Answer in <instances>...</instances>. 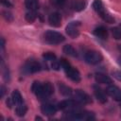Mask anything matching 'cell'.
Returning <instances> with one entry per match:
<instances>
[{
  "label": "cell",
  "mask_w": 121,
  "mask_h": 121,
  "mask_svg": "<svg viewBox=\"0 0 121 121\" xmlns=\"http://www.w3.org/2000/svg\"><path fill=\"white\" fill-rule=\"evenodd\" d=\"M26 111H27V107L24 103L19 104V105H16V107H15V113L19 117L24 116L26 113Z\"/></svg>",
  "instance_id": "22"
},
{
  "label": "cell",
  "mask_w": 121,
  "mask_h": 121,
  "mask_svg": "<svg viewBox=\"0 0 121 121\" xmlns=\"http://www.w3.org/2000/svg\"><path fill=\"white\" fill-rule=\"evenodd\" d=\"M48 23L53 27H59L61 23V17L59 12H52L48 16Z\"/></svg>",
  "instance_id": "11"
},
{
  "label": "cell",
  "mask_w": 121,
  "mask_h": 121,
  "mask_svg": "<svg viewBox=\"0 0 121 121\" xmlns=\"http://www.w3.org/2000/svg\"><path fill=\"white\" fill-rule=\"evenodd\" d=\"M103 60V57L100 52L95 51V50H89L84 54V60L88 64L95 65L101 62Z\"/></svg>",
  "instance_id": "4"
},
{
  "label": "cell",
  "mask_w": 121,
  "mask_h": 121,
  "mask_svg": "<svg viewBox=\"0 0 121 121\" xmlns=\"http://www.w3.org/2000/svg\"><path fill=\"white\" fill-rule=\"evenodd\" d=\"M81 105L82 104H80L76 99H64L58 104V108L62 111H70L74 109H78Z\"/></svg>",
  "instance_id": "5"
},
{
  "label": "cell",
  "mask_w": 121,
  "mask_h": 121,
  "mask_svg": "<svg viewBox=\"0 0 121 121\" xmlns=\"http://www.w3.org/2000/svg\"><path fill=\"white\" fill-rule=\"evenodd\" d=\"M36 18H37V14H36V12L33 11V10H28V11L26 13V15H25V19H26L28 23H33V22L36 20Z\"/></svg>",
  "instance_id": "23"
},
{
  "label": "cell",
  "mask_w": 121,
  "mask_h": 121,
  "mask_svg": "<svg viewBox=\"0 0 121 121\" xmlns=\"http://www.w3.org/2000/svg\"><path fill=\"white\" fill-rule=\"evenodd\" d=\"M64 117L67 119H72V120H78V121H83V120H94L95 119V114L91 112L80 110L78 109H74L70 111H65Z\"/></svg>",
  "instance_id": "2"
},
{
  "label": "cell",
  "mask_w": 121,
  "mask_h": 121,
  "mask_svg": "<svg viewBox=\"0 0 121 121\" xmlns=\"http://www.w3.org/2000/svg\"><path fill=\"white\" fill-rule=\"evenodd\" d=\"M66 0H50V4L56 8H61L65 4Z\"/></svg>",
  "instance_id": "26"
},
{
  "label": "cell",
  "mask_w": 121,
  "mask_h": 121,
  "mask_svg": "<svg viewBox=\"0 0 121 121\" xmlns=\"http://www.w3.org/2000/svg\"><path fill=\"white\" fill-rule=\"evenodd\" d=\"M112 34L115 40H121V28H119L117 26L112 27Z\"/></svg>",
  "instance_id": "24"
},
{
  "label": "cell",
  "mask_w": 121,
  "mask_h": 121,
  "mask_svg": "<svg viewBox=\"0 0 121 121\" xmlns=\"http://www.w3.org/2000/svg\"><path fill=\"white\" fill-rule=\"evenodd\" d=\"M94 35L101 40H106L108 38V30L105 26H99L94 29Z\"/></svg>",
  "instance_id": "14"
},
{
  "label": "cell",
  "mask_w": 121,
  "mask_h": 121,
  "mask_svg": "<svg viewBox=\"0 0 121 121\" xmlns=\"http://www.w3.org/2000/svg\"><path fill=\"white\" fill-rule=\"evenodd\" d=\"M86 7V2L84 0H74L72 3V9L75 11H82Z\"/></svg>",
  "instance_id": "18"
},
{
  "label": "cell",
  "mask_w": 121,
  "mask_h": 121,
  "mask_svg": "<svg viewBox=\"0 0 121 121\" xmlns=\"http://www.w3.org/2000/svg\"><path fill=\"white\" fill-rule=\"evenodd\" d=\"M11 99L14 103V105H19V104H22L23 103V97L20 94V92L18 90H14L11 94Z\"/></svg>",
  "instance_id": "21"
},
{
  "label": "cell",
  "mask_w": 121,
  "mask_h": 121,
  "mask_svg": "<svg viewBox=\"0 0 121 121\" xmlns=\"http://www.w3.org/2000/svg\"><path fill=\"white\" fill-rule=\"evenodd\" d=\"M4 78L5 79H9V69H7V67H4Z\"/></svg>",
  "instance_id": "33"
},
{
  "label": "cell",
  "mask_w": 121,
  "mask_h": 121,
  "mask_svg": "<svg viewBox=\"0 0 121 121\" xmlns=\"http://www.w3.org/2000/svg\"><path fill=\"white\" fill-rule=\"evenodd\" d=\"M41 111L44 115L52 116L57 112V107L51 103H44L41 106Z\"/></svg>",
  "instance_id": "12"
},
{
  "label": "cell",
  "mask_w": 121,
  "mask_h": 121,
  "mask_svg": "<svg viewBox=\"0 0 121 121\" xmlns=\"http://www.w3.org/2000/svg\"><path fill=\"white\" fill-rule=\"evenodd\" d=\"M31 91L39 99L43 100L54 93V88L50 82L41 83L39 81H34L31 85Z\"/></svg>",
  "instance_id": "1"
},
{
  "label": "cell",
  "mask_w": 121,
  "mask_h": 121,
  "mask_svg": "<svg viewBox=\"0 0 121 121\" xmlns=\"http://www.w3.org/2000/svg\"><path fill=\"white\" fill-rule=\"evenodd\" d=\"M58 86H59V91L62 95H64V96H71L72 95L73 90L69 86H67V85H65L61 82H60L58 84Z\"/></svg>",
  "instance_id": "17"
},
{
  "label": "cell",
  "mask_w": 121,
  "mask_h": 121,
  "mask_svg": "<svg viewBox=\"0 0 121 121\" xmlns=\"http://www.w3.org/2000/svg\"><path fill=\"white\" fill-rule=\"evenodd\" d=\"M94 94H95V98H96L100 103H106V102H107L106 93H105L101 88H99V87L96 86V85L94 86Z\"/></svg>",
  "instance_id": "13"
},
{
  "label": "cell",
  "mask_w": 121,
  "mask_h": 121,
  "mask_svg": "<svg viewBox=\"0 0 121 121\" xmlns=\"http://www.w3.org/2000/svg\"><path fill=\"white\" fill-rule=\"evenodd\" d=\"M0 2H1V4H2L4 7H6V8H12V7H13L12 3H10L9 0H0Z\"/></svg>",
  "instance_id": "32"
},
{
  "label": "cell",
  "mask_w": 121,
  "mask_h": 121,
  "mask_svg": "<svg viewBox=\"0 0 121 121\" xmlns=\"http://www.w3.org/2000/svg\"><path fill=\"white\" fill-rule=\"evenodd\" d=\"M106 94L116 100H121V90L119 87L113 84H109V86L106 88Z\"/></svg>",
  "instance_id": "9"
},
{
  "label": "cell",
  "mask_w": 121,
  "mask_h": 121,
  "mask_svg": "<svg viewBox=\"0 0 121 121\" xmlns=\"http://www.w3.org/2000/svg\"><path fill=\"white\" fill-rule=\"evenodd\" d=\"M51 67H52L54 70H56V71L60 70V61H57V60H53V61H52V64H51Z\"/></svg>",
  "instance_id": "31"
},
{
  "label": "cell",
  "mask_w": 121,
  "mask_h": 121,
  "mask_svg": "<svg viewBox=\"0 0 121 121\" xmlns=\"http://www.w3.org/2000/svg\"><path fill=\"white\" fill-rule=\"evenodd\" d=\"M65 73H66V76L68 78H70L72 81H75V82H78L80 80V74L78 72V69L70 66L69 68H67L65 70Z\"/></svg>",
  "instance_id": "10"
},
{
  "label": "cell",
  "mask_w": 121,
  "mask_h": 121,
  "mask_svg": "<svg viewBox=\"0 0 121 121\" xmlns=\"http://www.w3.org/2000/svg\"><path fill=\"white\" fill-rule=\"evenodd\" d=\"M25 7L28 10L36 11L39 8L38 0H25Z\"/></svg>",
  "instance_id": "19"
},
{
  "label": "cell",
  "mask_w": 121,
  "mask_h": 121,
  "mask_svg": "<svg viewBox=\"0 0 121 121\" xmlns=\"http://www.w3.org/2000/svg\"><path fill=\"white\" fill-rule=\"evenodd\" d=\"M106 23H109V24H112V23H114V19L109 14V13H107V12H105L103 15H101L100 16Z\"/></svg>",
  "instance_id": "27"
},
{
  "label": "cell",
  "mask_w": 121,
  "mask_h": 121,
  "mask_svg": "<svg viewBox=\"0 0 121 121\" xmlns=\"http://www.w3.org/2000/svg\"><path fill=\"white\" fill-rule=\"evenodd\" d=\"M43 39L45 41V43H49V44H60L61 43L64 42L65 38L62 34H60V32L54 31V30H47L44 34H43Z\"/></svg>",
  "instance_id": "3"
},
{
  "label": "cell",
  "mask_w": 121,
  "mask_h": 121,
  "mask_svg": "<svg viewBox=\"0 0 121 121\" xmlns=\"http://www.w3.org/2000/svg\"><path fill=\"white\" fill-rule=\"evenodd\" d=\"M95 79L97 83H100V84H111L112 83V78L103 73H96L95 76Z\"/></svg>",
  "instance_id": "15"
},
{
  "label": "cell",
  "mask_w": 121,
  "mask_h": 121,
  "mask_svg": "<svg viewBox=\"0 0 121 121\" xmlns=\"http://www.w3.org/2000/svg\"><path fill=\"white\" fill-rule=\"evenodd\" d=\"M62 51H63L64 54H66V55H68L70 57H73V58H75V57L78 56L77 50L71 44H65L63 46V48H62Z\"/></svg>",
  "instance_id": "20"
},
{
  "label": "cell",
  "mask_w": 121,
  "mask_h": 121,
  "mask_svg": "<svg viewBox=\"0 0 121 121\" xmlns=\"http://www.w3.org/2000/svg\"><path fill=\"white\" fill-rule=\"evenodd\" d=\"M112 76L115 79L121 81V71H113V72L112 73Z\"/></svg>",
  "instance_id": "30"
},
{
  "label": "cell",
  "mask_w": 121,
  "mask_h": 121,
  "mask_svg": "<svg viewBox=\"0 0 121 121\" xmlns=\"http://www.w3.org/2000/svg\"><path fill=\"white\" fill-rule=\"evenodd\" d=\"M43 58L44 60H48V61H53L56 60V55L52 52H46L43 54Z\"/></svg>",
  "instance_id": "25"
},
{
  "label": "cell",
  "mask_w": 121,
  "mask_h": 121,
  "mask_svg": "<svg viewBox=\"0 0 121 121\" xmlns=\"http://www.w3.org/2000/svg\"><path fill=\"white\" fill-rule=\"evenodd\" d=\"M93 9L99 14V16L103 15L106 12L105 8H104V5H103V3H102L101 0H95L93 2Z\"/></svg>",
  "instance_id": "16"
},
{
  "label": "cell",
  "mask_w": 121,
  "mask_h": 121,
  "mask_svg": "<svg viewBox=\"0 0 121 121\" xmlns=\"http://www.w3.org/2000/svg\"><path fill=\"white\" fill-rule=\"evenodd\" d=\"M3 17L8 21V22H11L13 20V15L9 12V11H3Z\"/></svg>",
  "instance_id": "29"
},
{
  "label": "cell",
  "mask_w": 121,
  "mask_h": 121,
  "mask_svg": "<svg viewBox=\"0 0 121 121\" xmlns=\"http://www.w3.org/2000/svg\"><path fill=\"white\" fill-rule=\"evenodd\" d=\"M80 22L79 21H73V22H70L66 28H65V31H66V34L72 38V39H76L78 37L79 35V30H78V26H80Z\"/></svg>",
  "instance_id": "7"
},
{
  "label": "cell",
  "mask_w": 121,
  "mask_h": 121,
  "mask_svg": "<svg viewBox=\"0 0 121 121\" xmlns=\"http://www.w3.org/2000/svg\"><path fill=\"white\" fill-rule=\"evenodd\" d=\"M23 70L26 74H34V73L40 72L42 70V65L40 62H38L35 60H28L25 63Z\"/></svg>",
  "instance_id": "6"
},
{
  "label": "cell",
  "mask_w": 121,
  "mask_h": 121,
  "mask_svg": "<svg viewBox=\"0 0 121 121\" xmlns=\"http://www.w3.org/2000/svg\"><path fill=\"white\" fill-rule=\"evenodd\" d=\"M60 67L63 68L64 71H65L67 68H69V67L71 66V64L69 63V61H68L67 60H65V59H60Z\"/></svg>",
  "instance_id": "28"
},
{
  "label": "cell",
  "mask_w": 121,
  "mask_h": 121,
  "mask_svg": "<svg viewBox=\"0 0 121 121\" xmlns=\"http://www.w3.org/2000/svg\"><path fill=\"white\" fill-rule=\"evenodd\" d=\"M117 62H118V64L121 66V56H120V57L117 59Z\"/></svg>",
  "instance_id": "37"
},
{
  "label": "cell",
  "mask_w": 121,
  "mask_h": 121,
  "mask_svg": "<svg viewBox=\"0 0 121 121\" xmlns=\"http://www.w3.org/2000/svg\"><path fill=\"white\" fill-rule=\"evenodd\" d=\"M5 93H6V88H5V87L2 85V86L0 87V97H1V98L4 96Z\"/></svg>",
  "instance_id": "35"
},
{
  "label": "cell",
  "mask_w": 121,
  "mask_h": 121,
  "mask_svg": "<svg viewBox=\"0 0 121 121\" xmlns=\"http://www.w3.org/2000/svg\"><path fill=\"white\" fill-rule=\"evenodd\" d=\"M4 47H5V40L4 38H1V48L4 49Z\"/></svg>",
  "instance_id": "36"
},
{
  "label": "cell",
  "mask_w": 121,
  "mask_h": 121,
  "mask_svg": "<svg viewBox=\"0 0 121 121\" xmlns=\"http://www.w3.org/2000/svg\"><path fill=\"white\" fill-rule=\"evenodd\" d=\"M6 103H7V106H8L9 108H11V107L14 105V103H13V101H12L11 97H8V99H7Z\"/></svg>",
  "instance_id": "34"
},
{
  "label": "cell",
  "mask_w": 121,
  "mask_h": 121,
  "mask_svg": "<svg viewBox=\"0 0 121 121\" xmlns=\"http://www.w3.org/2000/svg\"><path fill=\"white\" fill-rule=\"evenodd\" d=\"M74 96H75V99H76V100H78L80 104H83V105L89 104V103L92 102V99H91L90 95H89L87 93H85L84 91L79 90V89L75 91Z\"/></svg>",
  "instance_id": "8"
}]
</instances>
